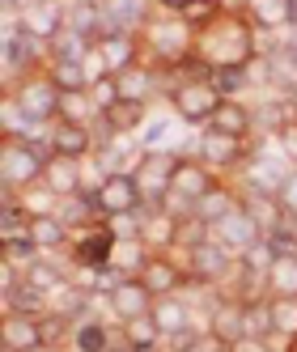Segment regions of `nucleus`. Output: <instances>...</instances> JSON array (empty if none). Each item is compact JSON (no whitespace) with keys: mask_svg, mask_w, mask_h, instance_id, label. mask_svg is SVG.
Listing matches in <instances>:
<instances>
[{"mask_svg":"<svg viewBox=\"0 0 297 352\" xmlns=\"http://www.w3.org/2000/svg\"><path fill=\"white\" fill-rule=\"evenodd\" d=\"M255 34L259 30L246 21L242 9H226L217 21H208V26L195 34V60H200L208 72L212 68H251L263 56Z\"/></svg>","mask_w":297,"mask_h":352,"instance_id":"nucleus-1","label":"nucleus"},{"mask_svg":"<svg viewBox=\"0 0 297 352\" xmlns=\"http://www.w3.org/2000/svg\"><path fill=\"white\" fill-rule=\"evenodd\" d=\"M52 144L30 140V136H0V187L9 191H30L43 183Z\"/></svg>","mask_w":297,"mask_h":352,"instance_id":"nucleus-2","label":"nucleus"},{"mask_svg":"<svg viewBox=\"0 0 297 352\" xmlns=\"http://www.w3.org/2000/svg\"><path fill=\"white\" fill-rule=\"evenodd\" d=\"M144 43V52L153 56V68L170 72V68H179L183 60L195 56V30L187 26V21L179 13H157L153 21H148V30L140 34Z\"/></svg>","mask_w":297,"mask_h":352,"instance_id":"nucleus-3","label":"nucleus"},{"mask_svg":"<svg viewBox=\"0 0 297 352\" xmlns=\"http://www.w3.org/2000/svg\"><path fill=\"white\" fill-rule=\"evenodd\" d=\"M5 94L17 102V111L26 115L30 123H52L60 119V85H56V77H52V68H34V72H26L21 81H13V85H5Z\"/></svg>","mask_w":297,"mask_h":352,"instance_id":"nucleus-4","label":"nucleus"},{"mask_svg":"<svg viewBox=\"0 0 297 352\" xmlns=\"http://www.w3.org/2000/svg\"><path fill=\"white\" fill-rule=\"evenodd\" d=\"M175 166H179V153H170V148H140V157L132 162V179L144 195V204H162L170 195Z\"/></svg>","mask_w":297,"mask_h":352,"instance_id":"nucleus-5","label":"nucleus"},{"mask_svg":"<svg viewBox=\"0 0 297 352\" xmlns=\"http://www.w3.org/2000/svg\"><path fill=\"white\" fill-rule=\"evenodd\" d=\"M166 98H170V107H175V115H179L183 123H204V128H208V119L217 115V107L226 102L208 77H191V81L170 85Z\"/></svg>","mask_w":297,"mask_h":352,"instance_id":"nucleus-6","label":"nucleus"},{"mask_svg":"<svg viewBox=\"0 0 297 352\" xmlns=\"http://www.w3.org/2000/svg\"><path fill=\"white\" fill-rule=\"evenodd\" d=\"M234 267H238V255H230V250L221 246L217 238H208V242H200L195 250H187V272H191V285H204V289L226 285L230 276H234Z\"/></svg>","mask_w":297,"mask_h":352,"instance_id":"nucleus-7","label":"nucleus"},{"mask_svg":"<svg viewBox=\"0 0 297 352\" xmlns=\"http://www.w3.org/2000/svg\"><path fill=\"white\" fill-rule=\"evenodd\" d=\"M17 26L26 30L38 47L56 43V38L68 30V0H30V5L21 9Z\"/></svg>","mask_w":297,"mask_h":352,"instance_id":"nucleus-8","label":"nucleus"},{"mask_svg":"<svg viewBox=\"0 0 297 352\" xmlns=\"http://www.w3.org/2000/svg\"><path fill=\"white\" fill-rule=\"evenodd\" d=\"M94 199H98V208H102V217H123V212H140L144 208V195H140V187L132 179V170L107 174V179L94 187Z\"/></svg>","mask_w":297,"mask_h":352,"instance_id":"nucleus-9","label":"nucleus"},{"mask_svg":"<svg viewBox=\"0 0 297 352\" xmlns=\"http://www.w3.org/2000/svg\"><path fill=\"white\" fill-rule=\"evenodd\" d=\"M179 212H170L166 204H144V221H140V242L153 250V255H166V250H179V234H183Z\"/></svg>","mask_w":297,"mask_h":352,"instance_id":"nucleus-10","label":"nucleus"},{"mask_svg":"<svg viewBox=\"0 0 297 352\" xmlns=\"http://www.w3.org/2000/svg\"><path fill=\"white\" fill-rule=\"evenodd\" d=\"M251 153H255V148H246V140L226 136V132H208V128H204L200 144H195V157H200L208 170H217V174L221 170H242Z\"/></svg>","mask_w":297,"mask_h":352,"instance_id":"nucleus-11","label":"nucleus"},{"mask_svg":"<svg viewBox=\"0 0 297 352\" xmlns=\"http://www.w3.org/2000/svg\"><path fill=\"white\" fill-rule=\"evenodd\" d=\"M115 234L107 230V221L102 225H89V230H77L72 234V267H111V259H115Z\"/></svg>","mask_w":297,"mask_h":352,"instance_id":"nucleus-12","label":"nucleus"},{"mask_svg":"<svg viewBox=\"0 0 297 352\" xmlns=\"http://www.w3.org/2000/svg\"><path fill=\"white\" fill-rule=\"evenodd\" d=\"M212 238H217L221 246H226L230 255H242V250H246V246H255L263 234H259L255 217L246 212V204L238 199V208H234V212H226V217H221V221L212 225Z\"/></svg>","mask_w":297,"mask_h":352,"instance_id":"nucleus-13","label":"nucleus"},{"mask_svg":"<svg viewBox=\"0 0 297 352\" xmlns=\"http://www.w3.org/2000/svg\"><path fill=\"white\" fill-rule=\"evenodd\" d=\"M140 280L148 285V293H153V297H170V293H183L191 285V272H187V263H179L166 250V255H153V259L144 263Z\"/></svg>","mask_w":297,"mask_h":352,"instance_id":"nucleus-14","label":"nucleus"},{"mask_svg":"<svg viewBox=\"0 0 297 352\" xmlns=\"http://www.w3.org/2000/svg\"><path fill=\"white\" fill-rule=\"evenodd\" d=\"M47 144L64 157H94L98 153V140H94V123H72V119H56L47 128Z\"/></svg>","mask_w":297,"mask_h":352,"instance_id":"nucleus-15","label":"nucleus"},{"mask_svg":"<svg viewBox=\"0 0 297 352\" xmlns=\"http://www.w3.org/2000/svg\"><path fill=\"white\" fill-rule=\"evenodd\" d=\"M208 336H217L226 348H242L246 344V318H242V301L234 297H217V306L208 310V327H204Z\"/></svg>","mask_w":297,"mask_h":352,"instance_id":"nucleus-16","label":"nucleus"},{"mask_svg":"<svg viewBox=\"0 0 297 352\" xmlns=\"http://www.w3.org/2000/svg\"><path fill=\"white\" fill-rule=\"evenodd\" d=\"M217 183V170H208L195 153H179V166H175V183H170V195L187 199V204H195L208 187Z\"/></svg>","mask_w":297,"mask_h":352,"instance_id":"nucleus-17","label":"nucleus"},{"mask_svg":"<svg viewBox=\"0 0 297 352\" xmlns=\"http://www.w3.org/2000/svg\"><path fill=\"white\" fill-rule=\"evenodd\" d=\"M111 30H128V34H144L148 21L157 17V0H102Z\"/></svg>","mask_w":297,"mask_h":352,"instance_id":"nucleus-18","label":"nucleus"},{"mask_svg":"<svg viewBox=\"0 0 297 352\" xmlns=\"http://www.w3.org/2000/svg\"><path fill=\"white\" fill-rule=\"evenodd\" d=\"M111 297V310H115V322H128V318H144V314H153V293H148V285L140 280V276H128Z\"/></svg>","mask_w":297,"mask_h":352,"instance_id":"nucleus-19","label":"nucleus"},{"mask_svg":"<svg viewBox=\"0 0 297 352\" xmlns=\"http://www.w3.org/2000/svg\"><path fill=\"white\" fill-rule=\"evenodd\" d=\"M43 183L52 187L60 199H64V195H77V191H89V183H85V162H81V157H64V153H56V148H52Z\"/></svg>","mask_w":297,"mask_h":352,"instance_id":"nucleus-20","label":"nucleus"},{"mask_svg":"<svg viewBox=\"0 0 297 352\" xmlns=\"http://www.w3.org/2000/svg\"><path fill=\"white\" fill-rule=\"evenodd\" d=\"M208 132H226V136H238V140H251L255 107H246L242 98H226V102L217 107V115L208 119Z\"/></svg>","mask_w":297,"mask_h":352,"instance_id":"nucleus-21","label":"nucleus"},{"mask_svg":"<svg viewBox=\"0 0 297 352\" xmlns=\"http://www.w3.org/2000/svg\"><path fill=\"white\" fill-rule=\"evenodd\" d=\"M0 348H5V352L43 348L38 318H34V314H13V310H5V322H0Z\"/></svg>","mask_w":297,"mask_h":352,"instance_id":"nucleus-22","label":"nucleus"},{"mask_svg":"<svg viewBox=\"0 0 297 352\" xmlns=\"http://www.w3.org/2000/svg\"><path fill=\"white\" fill-rule=\"evenodd\" d=\"M242 204H246V212L255 217V225H259L263 238H272L276 230H285V225L293 221V217L280 208V199L267 195V191H246V187H242Z\"/></svg>","mask_w":297,"mask_h":352,"instance_id":"nucleus-23","label":"nucleus"},{"mask_svg":"<svg viewBox=\"0 0 297 352\" xmlns=\"http://www.w3.org/2000/svg\"><path fill=\"white\" fill-rule=\"evenodd\" d=\"M68 30L85 34L89 43L107 38V34H111V21H107L102 0H68Z\"/></svg>","mask_w":297,"mask_h":352,"instance_id":"nucleus-24","label":"nucleus"},{"mask_svg":"<svg viewBox=\"0 0 297 352\" xmlns=\"http://www.w3.org/2000/svg\"><path fill=\"white\" fill-rule=\"evenodd\" d=\"M238 199H242V191L238 187H230V183H212L200 199H195V204H191V217L195 221H204V225H217L221 217H226V212H234L238 208Z\"/></svg>","mask_w":297,"mask_h":352,"instance_id":"nucleus-25","label":"nucleus"},{"mask_svg":"<svg viewBox=\"0 0 297 352\" xmlns=\"http://www.w3.org/2000/svg\"><path fill=\"white\" fill-rule=\"evenodd\" d=\"M242 13H246V21H251L255 30H263V34H280V30L293 26L289 0H246Z\"/></svg>","mask_w":297,"mask_h":352,"instance_id":"nucleus-26","label":"nucleus"},{"mask_svg":"<svg viewBox=\"0 0 297 352\" xmlns=\"http://www.w3.org/2000/svg\"><path fill=\"white\" fill-rule=\"evenodd\" d=\"M98 47H102V56H107L115 77H119V72H128L132 64H140V52H144L140 34H128V30H111L107 38H98Z\"/></svg>","mask_w":297,"mask_h":352,"instance_id":"nucleus-27","label":"nucleus"},{"mask_svg":"<svg viewBox=\"0 0 297 352\" xmlns=\"http://www.w3.org/2000/svg\"><path fill=\"white\" fill-rule=\"evenodd\" d=\"M56 217L68 225L72 234H77V230H89V225H102V221H107V217H102V208H98V199H94V191L64 195V199H60V208H56Z\"/></svg>","mask_w":297,"mask_h":352,"instance_id":"nucleus-28","label":"nucleus"},{"mask_svg":"<svg viewBox=\"0 0 297 352\" xmlns=\"http://www.w3.org/2000/svg\"><path fill=\"white\" fill-rule=\"evenodd\" d=\"M26 234L34 238V246L43 250V255H56V250H68L72 246V230L52 212V217H30L26 221Z\"/></svg>","mask_w":297,"mask_h":352,"instance_id":"nucleus-29","label":"nucleus"},{"mask_svg":"<svg viewBox=\"0 0 297 352\" xmlns=\"http://www.w3.org/2000/svg\"><path fill=\"white\" fill-rule=\"evenodd\" d=\"M153 318H157V327H162V336L170 340V336H179V331H187V327H200L191 318V306L179 297V293H170V297H157L153 301Z\"/></svg>","mask_w":297,"mask_h":352,"instance_id":"nucleus-30","label":"nucleus"},{"mask_svg":"<svg viewBox=\"0 0 297 352\" xmlns=\"http://www.w3.org/2000/svg\"><path fill=\"white\" fill-rule=\"evenodd\" d=\"M242 318H246V344H263L276 336V318H272V297L242 301Z\"/></svg>","mask_w":297,"mask_h":352,"instance_id":"nucleus-31","label":"nucleus"},{"mask_svg":"<svg viewBox=\"0 0 297 352\" xmlns=\"http://www.w3.org/2000/svg\"><path fill=\"white\" fill-rule=\"evenodd\" d=\"M115 81H119V94H123V98H132V102H148V98L162 89L157 68H148L144 60H140V64H132L128 72H119Z\"/></svg>","mask_w":297,"mask_h":352,"instance_id":"nucleus-32","label":"nucleus"},{"mask_svg":"<svg viewBox=\"0 0 297 352\" xmlns=\"http://www.w3.org/2000/svg\"><path fill=\"white\" fill-rule=\"evenodd\" d=\"M119 331H123V344H128L132 352H157V348L166 344V336H162V327H157V318H153V314L119 322Z\"/></svg>","mask_w":297,"mask_h":352,"instance_id":"nucleus-33","label":"nucleus"},{"mask_svg":"<svg viewBox=\"0 0 297 352\" xmlns=\"http://www.w3.org/2000/svg\"><path fill=\"white\" fill-rule=\"evenodd\" d=\"M115 340H111V322H98L94 314L77 318L72 327V352H111Z\"/></svg>","mask_w":297,"mask_h":352,"instance_id":"nucleus-34","label":"nucleus"},{"mask_svg":"<svg viewBox=\"0 0 297 352\" xmlns=\"http://www.w3.org/2000/svg\"><path fill=\"white\" fill-rule=\"evenodd\" d=\"M21 280H26V285H34L38 293H47V297H52L56 289H64V285H68V272H64V263H56L52 255H43V259H34L26 272H21Z\"/></svg>","mask_w":297,"mask_h":352,"instance_id":"nucleus-35","label":"nucleus"},{"mask_svg":"<svg viewBox=\"0 0 297 352\" xmlns=\"http://www.w3.org/2000/svg\"><path fill=\"white\" fill-rule=\"evenodd\" d=\"M102 119L115 128V136H132L136 128H144V119H148V102H132V98H119L111 111H102Z\"/></svg>","mask_w":297,"mask_h":352,"instance_id":"nucleus-36","label":"nucleus"},{"mask_svg":"<svg viewBox=\"0 0 297 352\" xmlns=\"http://www.w3.org/2000/svg\"><path fill=\"white\" fill-rule=\"evenodd\" d=\"M89 47H94V43H89L85 34H77V30H64L56 43H47V64H81Z\"/></svg>","mask_w":297,"mask_h":352,"instance_id":"nucleus-37","label":"nucleus"},{"mask_svg":"<svg viewBox=\"0 0 297 352\" xmlns=\"http://www.w3.org/2000/svg\"><path fill=\"white\" fill-rule=\"evenodd\" d=\"M5 310H13V314H47V310H52V297H47V293H38L34 285H26V280H21L13 293H5Z\"/></svg>","mask_w":297,"mask_h":352,"instance_id":"nucleus-38","label":"nucleus"},{"mask_svg":"<svg viewBox=\"0 0 297 352\" xmlns=\"http://www.w3.org/2000/svg\"><path fill=\"white\" fill-rule=\"evenodd\" d=\"M0 259L26 272V267H30L34 259H43V250L34 246V238H30L26 230H21V234H13V238H0Z\"/></svg>","mask_w":297,"mask_h":352,"instance_id":"nucleus-39","label":"nucleus"},{"mask_svg":"<svg viewBox=\"0 0 297 352\" xmlns=\"http://www.w3.org/2000/svg\"><path fill=\"white\" fill-rule=\"evenodd\" d=\"M148 259H153V250H148L140 238H128V242H115V259H111V267H119L123 276H140Z\"/></svg>","mask_w":297,"mask_h":352,"instance_id":"nucleus-40","label":"nucleus"},{"mask_svg":"<svg viewBox=\"0 0 297 352\" xmlns=\"http://www.w3.org/2000/svg\"><path fill=\"white\" fill-rule=\"evenodd\" d=\"M267 297H297V255H280L267 272Z\"/></svg>","mask_w":297,"mask_h":352,"instance_id":"nucleus-41","label":"nucleus"},{"mask_svg":"<svg viewBox=\"0 0 297 352\" xmlns=\"http://www.w3.org/2000/svg\"><path fill=\"white\" fill-rule=\"evenodd\" d=\"M208 81L217 85L221 98H242L246 89L255 85V81H251V68H212V72H208Z\"/></svg>","mask_w":297,"mask_h":352,"instance_id":"nucleus-42","label":"nucleus"},{"mask_svg":"<svg viewBox=\"0 0 297 352\" xmlns=\"http://www.w3.org/2000/svg\"><path fill=\"white\" fill-rule=\"evenodd\" d=\"M280 255H276V246H272L267 238H259L255 246H246L242 250V255H238V263L246 267V272H255V276H263V280H267V272H272V263H276Z\"/></svg>","mask_w":297,"mask_h":352,"instance_id":"nucleus-43","label":"nucleus"},{"mask_svg":"<svg viewBox=\"0 0 297 352\" xmlns=\"http://www.w3.org/2000/svg\"><path fill=\"white\" fill-rule=\"evenodd\" d=\"M272 318H276V336L293 340L297 336V297H272Z\"/></svg>","mask_w":297,"mask_h":352,"instance_id":"nucleus-44","label":"nucleus"},{"mask_svg":"<svg viewBox=\"0 0 297 352\" xmlns=\"http://www.w3.org/2000/svg\"><path fill=\"white\" fill-rule=\"evenodd\" d=\"M47 68H52V77H56L60 94H77V89H89V81H85V68H81V64H47Z\"/></svg>","mask_w":297,"mask_h":352,"instance_id":"nucleus-45","label":"nucleus"},{"mask_svg":"<svg viewBox=\"0 0 297 352\" xmlns=\"http://www.w3.org/2000/svg\"><path fill=\"white\" fill-rule=\"evenodd\" d=\"M81 68H85V81L89 85H98V81H107V77H115V72H111V64H107V56H102V47H89V52H85V60H81Z\"/></svg>","mask_w":297,"mask_h":352,"instance_id":"nucleus-46","label":"nucleus"},{"mask_svg":"<svg viewBox=\"0 0 297 352\" xmlns=\"http://www.w3.org/2000/svg\"><path fill=\"white\" fill-rule=\"evenodd\" d=\"M140 221H144V208L140 212H123V217H107V230L119 242H128V238H140Z\"/></svg>","mask_w":297,"mask_h":352,"instance_id":"nucleus-47","label":"nucleus"},{"mask_svg":"<svg viewBox=\"0 0 297 352\" xmlns=\"http://www.w3.org/2000/svg\"><path fill=\"white\" fill-rule=\"evenodd\" d=\"M89 98H94V107H98V115H102V111H111L115 102H119V81L115 77H107V81H98V85H89Z\"/></svg>","mask_w":297,"mask_h":352,"instance_id":"nucleus-48","label":"nucleus"},{"mask_svg":"<svg viewBox=\"0 0 297 352\" xmlns=\"http://www.w3.org/2000/svg\"><path fill=\"white\" fill-rule=\"evenodd\" d=\"M276 199H280V208L289 212V217H297V170L289 174V179L280 183V191H276Z\"/></svg>","mask_w":297,"mask_h":352,"instance_id":"nucleus-49","label":"nucleus"},{"mask_svg":"<svg viewBox=\"0 0 297 352\" xmlns=\"http://www.w3.org/2000/svg\"><path fill=\"white\" fill-rule=\"evenodd\" d=\"M276 144H280V157L297 170V123H293V128H285V132L276 136Z\"/></svg>","mask_w":297,"mask_h":352,"instance_id":"nucleus-50","label":"nucleus"},{"mask_svg":"<svg viewBox=\"0 0 297 352\" xmlns=\"http://www.w3.org/2000/svg\"><path fill=\"white\" fill-rule=\"evenodd\" d=\"M280 352H297V336H293V340H285V348H280Z\"/></svg>","mask_w":297,"mask_h":352,"instance_id":"nucleus-51","label":"nucleus"},{"mask_svg":"<svg viewBox=\"0 0 297 352\" xmlns=\"http://www.w3.org/2000/svg\"><path fill=\"white\" fill-rule=\"evenodd\" d=\"M111 352H132V348H128V344H123V340H119V344H115V348H111Z\"/></svg>","mask_w":297,"mask_h":352,"instance_id":"nucleus-52","label":"nucleus"},{"mask_svg":"<svg viewBox=\"0 0 297 352\" xmlns=\"http://www.w3.org/2000/svg\"><path fill=\"white\" fill-rule=\"evenodd\" d=\"M30 352H56V348H47V344H43V348H30Z\"/></svg>","mask_w":297,"mask_h":352,"instance_id":"nucleus-53","label":"nucleus"},{"mask_svg":"<svg viewBox=\"0 0 297 352\" xmlns=\"http://www.w3.org/2000/svg\"><path fill=\"white\" fill-rule=\"evenodd\" d=\"M293 102H297V94H293Z\"/></svg>","mask_w":297,"mask_h":352,"instance_id":"nucleus-54","label":"nucleus"}]
</instances>
